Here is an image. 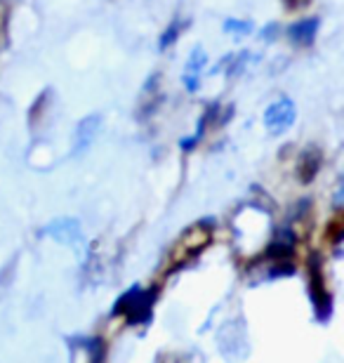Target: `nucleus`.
Instances as JSON below:
<instances>
[{
	"label": "nucleus",
	"instance_id": "obj_1",
	"mask_svg": "<svg viewBox=\"0 0 344 363\" xmlns=\"http://www.w3.org/2000/svg\"><path fill=\"white\" fill-rule=\"evenodd\" d=\"M215 238V222L212 220H201L187 227L182 231V236L172 243L170 252L165 259V272H179L182 267H187L192 259H196L203 250L208 248Z\"/></svg>",
	"mask_w": 344,
	"mask_h": 363
},
{
	"label": "nucleus",
	"instance_id": "obj_2",
	"mask_svg": "<svg viewBox=\"0 0 344 363\" xmlns=\"http://www.w3.org/2000/svg\"><path fill=\"white\" fill-rule=\"evenodd\" d=\"M156 288H139L133 286L128 293H123L113 304V314L123 316L128 323H146L151 318L153 302H156Z\"/></svg>",
	"mask_w": 344,
	"mask_h": 363
},
{
	"label": "nucleus",
	"instance_id": "obj_3",
	"mask_svg": "<svg viewBox=\"0 0 344 363\" xmlns=\"http://www.w3.org/2000/svg\"><path fill=\"white\" fill-rule=\"evenodd\" d=\"M309 295L314 302V309H316L318 321H328L333 314V297L331 290H328L323 269H321V257L314 255L309 262Z\"/></svg>",
	"mask_w": 344,
	"mask_h": 363
},
{
	"label": "nucleus",
	"instance_id": "obj_4",
	"mask_svg": "<svg viewBox=\"0 0 344 363\" xmlns=\"http://www.w3.org/2000/svg\"><path fill=\"white\" fill-rule=\"evenodd\" d=\"M295 118H297V108L288 97L276 99L265 111V125L269 130V135H274V137H281L283 133H288V130L295 125Z\"/></svg>",
	"mask_w": 344,
	"mask_h": 363
},
{
	"label": "nucleus",
	"instance_id": "obj_5",
	"mask_svg": "<svg viewBox=\"0 0 344 363\" xmlns=\"http://www.w3.org/2000/svg\"><path fill=\"white\" fill-rule=\"evenodd\" d=\"M101 130V116L99 113H90L85 118H80V123L76 125V133H73V147H71V154L73 156H83L90 151V147L97 140Z\"/></svg>",
	"mask_w": 344,
	"mask_h": 363
},
{
	"label": "nucleus",
	"instance_id": "obj_6",
	"mask_svg": "<svg viewBox=\"0 0 344 363\" xmlns=\"http://www.w3.org/2000/svg\"><path fill=\"white\" fill-rule=\"evenodd\" d=\"M45 236L64 245H78L83 241V229L76 217H57L45 227Z\"/></svg>",
	"mask_w": 344,
	"mask_h": 363
},
{
	"label": "nucleus",
	"instance_id": "obj_7",
	"mask_svg": "<svg viewBox=\"0 0 344 363\" xmlns=\"http://www.w3.org/2000/svg\"><path fill=\"white\" fill-rule=\"evenodd\" d=\"M316 33H318V19L316 17L297 21V24L288 26V31H285V35H288V38L299 48L311 45V43L316 40Z\"/></svg>",
	"mask_w": 344,
	"mask_h": 363
},
{
	"label": "nucleus",
	"instance_id": "obj_8",
	"mask_svg": "<svg viewBox=\"0 0 344 363\" xmlns=\"http://www.w3.org/2000/svg\"><path fill=\"white\" fill-rule=\"evenodd\" d=\"M321 163H323V156H321V151H318L316 147L304 149V151H302V156H299V163H297V175H299V182H304V184H309V182L318 175Z\"/></svg>",
	"mask_w": 344,
	"mask_h": 363
},
{
	"label": "nucleus",
	"instance_id": "obj_9",
	"mask_svg": "<svg viewBox=\"0 0 344 363\" xmlns=\"http://www.w3.org/2000/svg\"><path fill=\"white\" fill-rule=\"evenodd\" d=\"M206 62H208V57L203 52V48H196L192 52V60L187 64V74H184V85L189 92H194L199 88V78H201L203 67H206Z\"/></svg>",
	"mask_w": 344,
	"mask_h": 363
},
{
	"label": "nucleus",
	"instance_id": "obj_10",
	"mask_svg": "<svg viewBox=\"0 0 344 363\" xmlns=\"http://www.w3.org/2000/svg\"><path fill=\"white\" fill-rule=\"evenodd\" d=\"M10 12L12 7L7 0H0V52L7 48L10 43Z\"/></svg>",
	"mask_w": 344,
	"mask_h": 363
},
{
	"label": "nucleus",
	"instance_id": "obj_11",
	"mask_svg": "<svg viewBox=\"0 0 344 363\" xmlns=\"http://www.w3.org/2000/svg\"><path fill=\"white\" fill-rule=\"evenodd\" d=\"M342 238H344V217H342V213H338L331 222H328L326 241L331 243V245H335V248H338V245L342 243Z\"/></svg>",
	"mask_w": 344,
	"mask_h": 363
},
{
	"label": "nucleus",
	"instance_id": "obj_12",
	"mask_svg": "<svg viewBox=\"0 0 344 363\" xmlns=\"http://www.w3.org/2000/svg\"><path fill=\"white\" fill-rule=\"evenodd\" d=\"M184 26H187V24H174V21H172V26L167 28V31H165L163 35H160V50H167V48H170V45H172V40H177V38H179V33L184 31Z\"/></svg>",
	"mask_w": 344,
	"mask_h": 363
},
{
	"label": "nucleus",
	"instance_id": "obj_13",
	"mask_svg": "<svg viewBox=\"0 0 344 363\" xmlns=\"http://www.w3.org/2000/svg\"><path fill=\"white\" fill-rule=\"evenodd\" d=\"M224 31H233V33H250V31H253V24H250V21L226 19V21H224Z\"/></svg>",
	"mask_w": 344,
	"mask_h": 363
},
{
	"label": "nucleus",
	"instance_id": "obj_14",
	"mask_svg": "<svg viewBox=\"0 0 344 363\" xmlns=\"http://www.w3.org/2000/svg\"><path fill=\"white\" fill-rule=\"evenodd\" d=\"M285 7H290V10H297V7H304L309 0H283Z\"/></svg>",
	"mask_w": 344,
	"mask_h": 363
}]
</instances>
